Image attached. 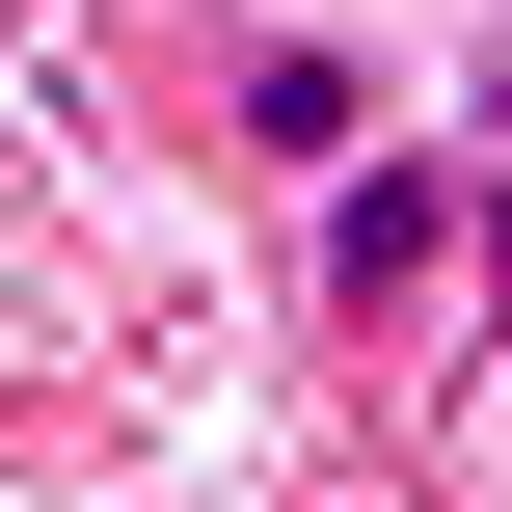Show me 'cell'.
<instances>
[{"label": "cell", "mask_w": 512, "mask_h": 512, "mask_svg": "<svg viewBox=\"0 0 512 512\" xmlns=\"http://www.w3.org/2000/svg\"><path fill=\"white\" fill-rule=\"evenodd\" d=\"M459 243H486V216H459V162H378V135L324 162V324H432V297H459Z\"/></svg>", "instance_id": "cell-1"}, {"label": "cell", "mask_w": 512, "mask_h": 512, "mask_svg": "<svg viewBox=\"0 0 512 512\" xmlns=\"http://www.w3.org/2000/svg\"><path fill=\"white\" fill-rule=\"evenodd\" d=\"M243 135H270V162H351V54L270 27V54H243Z\"/></svg>", "instance_id": "cell-2"}]
</instances>
